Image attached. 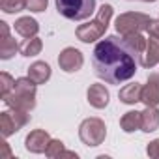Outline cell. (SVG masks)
<instances>
[{
	"mask_svg": "<svg viewBox=\"0 0 159 159\" xmlns=\"http://www.w3.org/2000/svg\"><path fill=\"white\" fill-rule=\"evenodd\" d=\"M92 64L99 79L109 84H120L135 75L140 60L127 47L124 38L107 36L94 47Z\"/></svg>",
	"mask_w": 159,
	"mask_h": 159,
	"instance_id": "6da1fadb",
	"label": "cell"
},
{
	"mask_svg": "<svg viewBox=\"0 0 159 159\" xmlns=\"http://www.w3.org/2000/svg\"><path fill=\"white\" fill-rule=\"evenodd\" d=\"M36 83L26 75V77H19L15 79V86L13 90L2 98V101L10 107V109H19V111H26L30 112L36 107Z\"/></svg>",
	"mask_w": 159,
	"mask_h": 159,
	"instance_id": "7a4b0ae2",
	"label": "cell"
},
{
	"mask_svg": "<svg viewBox=\"0 0 159 159\" xmlns=\"http://www.w3.org/2000/svg\"><path fill=\"white\" fill-rule=\"evenodd\" d=\"M112 13H114V8H112L111 4H103V6L98 10V15H96L90 23L77 26V30H75L77 39L83 41V43H92V41L101 39V38L105 36L109 25H111Z\"/></svg>",
	"mask_w": 159,
	"mask_h": 159,
	"instance_id": "3957f363",
	"label": "cell"
},
{
	"mask_svg": "<svg viewBox=\"0 0 159 159\" xmlns=\"http://www.w3.org/2000/svg\"><path fill=\"white\" fill-rule=\"evenodd\" d=\"M56 10L69 21H84L96 10V0H54Z\"/></svg>",
	"mask_w": 159,
	"mask_h": 159,
	"instance_id": "277c9868",
	"label": "cell"
},
{
	"mask_svg": "<svg viewBox=\"0 0 159 159\" xmlns=\"http://www.w3.org/2000/svg\"><path fill=\"white\" fill-rule=\"evenodd\" d=\"M153 19L146 13H140V11H127V13H122L116 17V32L120 36H127V34H142L144 30H148L150 23Z\"/></svg>",
	"mask_w": 159,
	"mask_h": 159,
	"instance_id": "5b68a950",
	"label": "cell"
},
{
	"mask_svg": "<svg viewBox=\"0 0 159 159\" xmlns=\"http://www.w3.org/2000/svg\"><path fill=\"white\" fill-rule=\"evenodd\" d=\"M107 125L101 118H86L79 125V139L86 146H99L105 142Z\"/></svg>",
	"mask_w": 159,
	"mask_h": 159,
	"instance_id": "8992f818",
	"label": "cell"
},
{
	"mask_svg": "<svg viewBox=\"0 0 159 159\" xmlns=\"http://www.w3.org/2000/svg\"><path fill=\"white\" fill-rule=\"evenodd\" d=\"M28 120H30V114L26 111L8 109L4 112H0V133H2L4 139H8L13 133H17L21 127H25Z\"/></svg>",
	"mask_w": 159,
	"mask_h": 159,
	"instance_id": "52a82bcc",
	"label": "cell"
},
{
	"mask_svg": "<svg viewBox=\"0 0 159 159\" xmlns=\"http://www.w3.org/2000/svg\"><path fill=\"white\" fill-rule=\"evenodd\" d=\"M83 64H84V56H83L81 51L75 49V47H66V49L60 52V56H58V66H60V69L66 71V73H75V71H79V69L83 67Z\"/></svg>",
	"mask_w": 159,
	"mask_h": 159,
	"instance_id": "ba28073f",
	"label": "cell"
},
{
	"mask_svg": "<svg viewBox=\"0 0 159 159\" xmlns=\"http://www.w3.org/2000/svg\"><path fill=\"white\" fill-rule=\"evenodd\" d=\"M51 142V135L45 129H34L25 139V148L32 153H43Z\"/></svg>",
	"mask_w": 159,
	"mask_h": 159,
	"instance_id": "9c48e42d",
	"label": "cell"
},
{
	"mask_svg": "<svg viewBox=\"0 0 159 159\" xmlns=\"http://www.w3.org/2000/svg\"><path fill=\"white\" fill-rule=\"evenodd\" d=\"M140 101L146 107H157L159 105V75L157 73H152L148 77V83L142 86Z\"/></svg>",
	"mask_w": 159,
	"mask_h": 159,
	"instance_id": "30bf717a",
	"label": "cell"
},
{
	"mask_svg": "<svg viewBox=\"0 0 159 159\" xmlns=\"http://www.w3.org/2000/svg\"><path fill=\"white\" fill-rule=\"evenodd\" d=\"M86 98H88V103L94 107V109H105L109 105V99H111V94L109 90L105 88V84H90L88 92H86Z\"/></svg>",
	"mask_w": 159,
	"mask_h": 159,
	"instance_id": "8fae6325",
	"label": "cell"
},
{
	"mask_svg": "<svg viewBox=\"0 0 159 159\" xmlns=\"http://www.w3.org/2000/svg\"><path fill=\"white\" fill-rule=\"evenodd\" d=\"M159 64V39L157 38H148V43H146V51L140 58V66L144 69H152L153 66Z\"/></svg>",
	"mask_w": 159,
	"mask_h": 159,
	"instance_id": "7c38bea8",
	"label": "cell"
},
{
	"mask_svg": "<svg viewBox=\"0 0 159 159\" xmlns=\"http://www.w3.org/2000/svg\"><path fill=\"white\" fill-rule=\"evenodd\" d=\"M28 77L36 84H43L51 79V66L47 62H34L28 67Z\"/></svg>",
	"mask_w": 159,
	"mask_h": 159,
	"instance_id": "4fadbf2b",
	"label": "cell"
},
{
	"mask_svg": "<svg viewBox=\"0 0 159 159\" xmlns=\"http://www.w3.org/2000/svg\"><path fill=\"white\" fill-rule=\"evenodd\" d=\"M118 98H120V101L125 103V105H135V103H139L140 98H142V86H140L139 83L125 84V86L120 90Z\"/></svg>",
	"mask_w": 159,
	"mask_h": 159,
	"instance_id": "5bb4252c",
	"label": "cell"
},
{
	"mask_svg": "<svg viewBox=\"0 0 159 159\" xmlns=\"http://www.w3.org/2000/svg\"><path fill=\"white\" fill-rule=\"evenodd\" d=\"M15 32L23 38H34L39 32V25L32 17H21L15 21Z\"/></svg>",
	"mask_w": 159,
	"mask_h": 159,
	"instance_id": "9a60e30c",
	"label": "cell"
},
{
	"mask_svg": "<svg viewBox=\"0 0 159 159\" xmlns=\"http://www.w3.org/2000/svg\"><path fill=\"white\" fill-rule=\"evenodd\" d=\"M140 125H142V112H139V111H129L120 118V127L125 133H133V131L140 129Z\"/></svg>",
	"mask_w": 159,
	"mask_h": 159,
	"instance_id": "2e32d148",
	"label": "cell"
},
{
	"mask_svg": "<svg viewBox=\"0 0 159 159\" xmlns=\"http://www.w3.org/2000/svg\"><path fill=\"white\" fill-rule=\"evenodd\" d=\"M159 127V111L157 107H146L142 111V125L140 129L144 133H152Z\"/></svg>",
	"mask_w": 159,
	"mask_h": 159,
	"instance_id": "e0dca14e",
	"label": "cell"
},
{
	"mask_svg": "<svg viewBox=\"0 0 159 159\" xmlns=\"http://www.w3.org/2000/svg\"><path fill=\"white\" fill-rule=\"evenodd\" d=\"M124 39H125V43H127V47L137 54V58L140 60L142 58V54H144V51H146V43H148V39L142 36V34H127V36H122Z\"/></svg>",
	"mask_w": 159,
	"mask_h": 159,
	"instance_id": "ac0fdd59",
	"label": "cell"
},
{
	"mask_svg": "<svg viewBox=\"0 0 159 159\" xmlns=\"http://www.w3.org/2000/svg\"><path fill=\"white\" fill-rule=\"evenodd\" d=\"M41 49H43V41L39 39V38H26L25 41H23V45H21V54L23 56H38L39 52H41Z\"/></svg>",
	"mask_w": 159,
	"mask_h": 159,
	"instance_id": "d6986e66",
	"label": "cell"
},
{
	"mask_svg": "<svg viewBox=\"0 0 159 159\" xmlns=\"http://www.w3.org/2000/svg\"><path fill=\"white\" fill-rule=\"evenodd\" d=\"M17 51H21V47L17 45V41L13 38H2L0 39V58L2 60H10Z\"/></svg>",
	"mask_w": 159,
	"mask_h": 159,
	"instance_id": "ffe728a7",
	"label": "cell"
},
{
	"mask_svg": "<svg viewBox=\"0 0 159 159\" xmlns=\"http://www.w3.org/2000/svg\"><path fill=\"white\" fill-rule=\"evenodd\" d=\"M0 10L8 15L19 13L23 10H26V0H0Z\"/></svg>",
	"mask_w": 159,
	"mask_h": 159,
	"instance_id": "44dd1931",
	"label": "cell"
},
{
	"mask_svg": "<svg viewBox=\"0 0 159 159\" xmlns=\"http://www.w3.org/2000/svg\"><path fill=\"white\" fill-rule=\"evenodd\" d=\"M13 86H15V79L10 73H6V71L0 73V98L8 96L13 90Z\"/></svg>",
	"mask_w": 159,
	"mask_h": 159,
	"instance_id": "7402d4cb",
	"label": "cell"
},
{
	"mask_svg": "<svg viewBox=\"0 0 159 159\" xmlns=\"http://www.w3.org/2000/svg\"><path fill=\"white\" fill-rule=\"evenodd\" d=\"M64 142L62 140H58V139H51V142H49V146H47V150H45V155L47 157H60L62 153H64Z\"/></svg>",
	"mask_w": 159,
	"mask_h": 159,
	"instance_id": "603a6c76",
	"label": "cell"
},
{
	"mask_svg": "<svg viewBox=\"0 0 159 159\" xmlns=\"http://www.w3.org/2000/svg\"><path fill=\"white\" fill-rule=\"evenodd\" d=\"M47 4L49 0H26V8L34 13H39V11H45L47 10Z\"/></svg>",
	"mask_w": 159,
	"mask_h": 159,
	"instance_id": "cb8c5ba5",
	"label": "cell"
},
{
	"mask_svg": "<svg viewBox=\"0 0 159 159\" xmlns=\"http://www.w3.org/2000/svg\"><path fill=\"white\" fill-rule=\"evenodd\" d=\"M146 153H148L150 157H155V159H159V139L152 140V142L146 146Z\"/></svg>",
	"mask_w": 159,
	"mask_h": 159,
	"instance_id": "d4e9b609",
	"label": "cell"
},
{
	"mask_svg": "<svg viewBox=\"0 0 159 159\" xmlns=\"http://www.w3.org/2000/svg\"><path fill=\"white\" fill-rule=\"evenodd\" d=\"M146 32H148L152 38H157V39H159V21H152Z\"/></svg>",
	"mask_w": 159,
	"mask_h": 159,
	"instance_id": "484cf974",
	"label": "cell"
},
{
	"mask_svg": "<svg viewBox=\"0 0 159 159\" xmlns=\"http://www.w3.org/2000/svg\"><path fill=\"white\" fill-rule=\"evenodd\" d=\"M2 148H4V155H8V157H10V155H11V152H10V148H8V144H6V142H2Z\"/></svg>",
	"mask_w": 159,
	"mask_h": 159,
	"instance_id": "4316f807",
	"label": "cell"
},
{
	"mask_svg": "<svg viewBox=\"0 0 159 159\" xmlns=\"http://www.w3.org/2000/svg\"><path fill=\"white\" fill-rule=\"evenodd\" d=\"M142 2H155V0H142Z\"/></svg>",
	"mask_w": 159,
	"mask_h": 159,
	"instance_id": "83f0119b",
	"label": "cell"
}]
</instances>
